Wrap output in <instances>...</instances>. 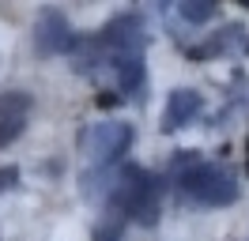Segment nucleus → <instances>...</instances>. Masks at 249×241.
Returning <instances> with one entry per match:
<instances>
[{"label":"nucleus","mask_w":249,"mask_h":241,"mask_svg":"<svg viewBox=\"0 0 249 241\" xmlns=\"http://www.w3.org/2000/svg\"><path fill=\"white\" fill-rule=\"evenodd\" d=\"M200 109H204V102H200L196 90H189V87L185 90H174L170 102H166V113H162V132H174V128L189 124Z\"/></svg>","instance_id":"7"},{"label":"nucleus","mask_w":249,"mask_h":241,"mask_svg":"<svg viewBox=\"0 0 249 241\" xmlns=\"http://www.w3.org/2000/svg\"><path fill=\"white\" fill-rule=\"evenodd\" d=\"M178 8H181V19H185V23H208V19L215 15L219 0H178Z\"/></svg>","instance_id":"9"},{"label":"nucleus","mask_w":249,"mask_h":241,"mask_svg":"<svg viewBox=\"0 0 249 241\" xmlns=\"http://www.w3.org/2000/svg\"><path fill=\"white\" fill-rule=\"evenodd\" d=\"M113 200H117V211L136 219L140 226H155L159 223V181L151 170L143 166H124L117 173V185H113Z\"/></svg>","instance_id":"1"},{"label":"nucleus","mask_w":249,"mask_h":241,"mask_svg":"<svg viewBox=\"0 0 249 241\" xmlns=\"http://www.w3.org/2000/svg\"><path fill=\"white\" fill-rule=\"evenodd\" d=\"M113 64H117V83L124 94L143 87V57H117Z\"/></svg>","instance_id":"8"},{"label":"nucleus","mask_w":249,"mask_h":241,"mask_svg":"<svg viewBox=\"0 0 249 241\" xmlns=\"http://www.w3.org/2000/svg\"><path fill=\"white\" fill-rule=\"evenodd\" d=\"M132 124H121V120H106V124H91L83 132V155H87V170H113L121 162L128 147H132Z\"/></svg>","instance_id":"3"},{"label":"nucleus","mask_w":249,"mask_h":241,"mask_svg":"<svg viewBox=\"0 0 249 241\" xmlns=\"http://www.w3.org/2000/svg\"><path fill=\"white\" fill-rule=\"evenodd\" d=\"M94 241H117V226H98V230H94Z\"/></svg>","instance_id":"11"},{"label":"nucleus","mask_w":249,"mask_h":241,"mask_svg":"<svg viewBox=\"0 0 249 241\" xmlns=\"http://www.w3.org/2000/svg\"><path fill=\"white\" fill-rule=\"evenodd\" d=\"M178 189H181V196L196 200L204 207H227V204L238 200L234 177L223 166H212V162H196V166H189V170H181L178 173Z\"/></svg>","instance_id":"2"},{"label":"nucleus","mask_w":249,"mask_h":241,"mask_svg":"<svg viewBox=\"0 0 249 241\" xmlns=\"http://www.w3.org/2000/svg\"><path fill=\"white\" fill-rule=\"evenodd\" d=\"M151 8H159V12H166V8H170V0H151Z\"/></svg>","instance_id":"13"},{"label":"nucleus","mask_w":249,"mask_h":241,"mask_svg":"<svg viewBox=\"0 0 249 241\" xmlns=\"http://www.w3.org/2000/svg\"><path fill=\"white\" fill-rule=\"evenodd\" d=\"M72 27H68V19L64 12L57 8H42L38 19H34V53L38 57H57L64 49H72Z\"/></svg>","instance_id":"5"},{"label":"nucleus","mask_w":249,"mask_h":241,"mask_svg":"<svg viewBox=\"0 0 249 241\" xmlns=\"http://www.w3.org/2000/svg\"><path fill=\"white\" fill-rule=\"evenodd\" d=\"M27 109H31V98L27 94H4L0 98V151L8 143H16L23 136V124H27Z\"/></svg>","instance_id":"6"},{"label":"nucleus","mask_w":249,"mask_h":241,"mask_svg":"<svg viewBox=\"0 0 249 241\" xmlns=\"http://www.w3.org/2000/svg\"><path fill=\"white\" fill-rule=\"evenodd\" d=\"M16 181H19V170H16V166H4V170H0V192L16 189Z\"/></svg>","instance_id":"10"},{"label":"nucleus","mask_w":249,"mask_h":241,"mask_svg":"<svg viewBox=\"0 0 249 241\" xmlns=\"http://www.w3.org/2000/svg\"><path fill=\"white\" fill-rule=\"evenodd\" d=\"M238 4H246V8H249V0H238Z\"/></svg>","instance_id":"14"},{"label":"nucleus","mask_w":249,"mask_h":241,"mask_svg":"<svg viewBox=\"0 0 249 241\" xmlns=\"http://www.w3.org/2000/svg\"><path fill=\"white\" fill-rule=\"evenodd\" d=\"M98 105H117V98H113V90H102V98H98Z\"/></svg>","instance_id":"12"},{"label":"nucleus","mask_w":249,"mask_h":241,"mask_svg":"<svg viewBox=\"0 0 249 241\" xmlns=\"http://www.w3.org/2000/svg\"><path fill=\"white\" fill-rule=\"evenodd\" d=\"M102 38V45L109 49V57H140L143 42H147V34H143V19L140 15H117V19H109L106 30L98 34Z\"/></svg>","instance_id":"4"}]
</instances>
